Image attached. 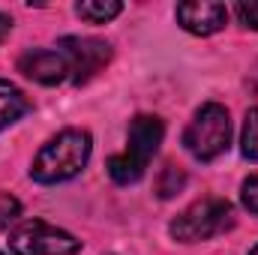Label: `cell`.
Masks as SVG:
<instances>
[{
    "instance_id": "15",
    "label": "cell",
    "mask_w": 258,
    "mask_h": 255,
    "mask_svg": "<svg viewBox=\"0 0 258 255\" xmlns=\"http://www.w3.org/2000/svg\"><path fill=\"white\" fill-rule=\"evenodd\" d=\"M240 201H243V207H246L249 213H255L258 216V174H252V177L243 183V189H240Z\"/></svg>"
},
{
    "instance_id": "2",
    "label": "cell",
    "mask_w": 258,
    "mask_h": 255,
    "mask_svg": "<svg viewBox=\"0 0 258 255\" xmlns=\"http://www.w3.org/2000/svg\"><path fill=\"white\" fill-rule=\"evenodd\" d=\"M165 138V123L162 117L156 114H138L132 123H129V135H126V150L123 153H114L108 159V174L114 183L129 186V183H138L147 162L156 156L159 144Z\"/></svg>"
},
{
    "instance_id": "3",
    "label": "cell",
    "mask_w": 258,
    "mask_h": 255,
    "mask_svg": "<svg viewBox=\"0 0 258 255\" xmlns=\"http://www.w3.org/2000/svg\"><path fill=\"white\" fill-rule=\"evenodd\" d=\"M231 144V114L219 102H207L192 114L183 132V147L198 162H213Z\"/></svg>"
},
{
    "instance_id": "4",
    "label": "cell",
    "mask_w": 258,
    "mask_h": 255,
    "mask_svg": "<svg viewBox=\"0 0 258 255\" xmlns=\"http://www.w3.org/2000/svg\"><path fill=\"white\" fill-rule=\"evenodd\" d=\"M234 225V207L228 198L207 195L201 201H192L174 222H171V237L180 243H198L210 240L216 234H225Z\"/></svg>"
},
{
    "instance_id": "9",
    "label": "cell",
    "mask_w": 258,
    "mask_h": 255,
    "mask_svg": "<svg viewBox=\"0 0 258 255\" xmlns=\"http://www.w3.org/2000/svg\"><path fill=\"white\" fill-rule=\"evenodd\" d=\"M30 111V99L6 78H0V132L12 126L15 120H21Z\"/></svg>"
},
{
    "instance_id": "17",
    "label": "cell",
    "mask_w": 258,
    "mask_h": 255,
    "mask_svg": "<svg viewBox=\"0 0 258 255\" xmlns=\"http://www.w3.org/2000/svg\"><path fill=\"white\" fill-rule=\"evenodd\" d=\"M249 255H258V246H252V252H249Z\"/></svg>"
},
{
    "instance_id": "14",
    "label": "cell",
    "mask_w": 258,
    "mask_h": 255,
    "mask_svg": "<svg viewBox=\"0 0 258 255\" xmlns=\"http://www.w3.org/2000/svg\"><path fill=\"white\" fill-rule=\"evenodd\" d=\"M234 15L246 30H258V3H234Z\"/></svg>"
},
{
    "instance_id": "18",
    "label": "cell",
    "mask_w": 258,
    "mask_h": 255,
    "mask_svg": "<svg viewBox=\"0 0 258 255\" xmlns=\"http://www.w3.org/2000/svg\"><path fill=\"white\" fill-rule=\"evenodd\" d=\"M0 255H3V252H0Z\"/></svg>"
},
{
    "instance_id": "13",
    "label": "cell",
    "mask_w": 258,
    "mask_h": 255,
    "mask_svg": "<svg viewBox=\"0 0 258 255\" xmlns=\"http://www.w3.org/2000/svg\"><path fill=\"white\" fill-rule=\"evenodd\" d=\"M21 216V201L9 192H0V228H9Z\"/></svg>"
},
{
    "instance_id": "12",
    "label": "cell",
    "mask_w": 258,
    "mask_h": 255,
    "mask_svg": "<svg viewBox=\"0 0 258 255\" xmlns=\"http://www.w3.org/2000/svg\"><path fill=\"white\" fill-rule=\"evenodd\" d=\"M240 147H243V156L258 162V108H252L243 120V135H240Z\"/></svg>"
},
{
    "instance_id": "8",
    "label": "cell",
    "mask_w": 258,
    "mask_h": 255,
    "mask_svg": "<svg viewBox=\"0 0 258 255\" xmlns=\"http://www.w3.org/2000/svg\"><path fill=\"white\" fill-rule=\"evenodd\" d=\"M174 15H177L183 30H189L195 36H213L225 27L228 6L225 3H210V0H192V3H180L174 9Z\"/></svg>"
},
{
    "instance_id": "7",
    "label": "cell",
    "mask_w": 258,
    "mask_h": 255,
    "mask_svg": "<svg viewBox=\"0 0 258 255\" xmlns=\"http://www.w3.org/2000/svg\"><path fill=\"white\" fill-rule=\"evenodd\" d=\"M18 72L45 87L69 81V63L57 48H27L18 57Z\"/></svg>"
},
{
    "instance_id": "6",
    "label": "cell",
    "mask_w": 258,
    "mask_h": 255,
    "mask_svg": "<svg viewBox=\"0 0 258 255\" xmlns=\"http://www.w3.org/2000/svg\"><path fill=\"white\" fill-rule=\"evenodd\" d=\"M57 51L66 57L69 81H75V84L90 81L111 60V45L105 39H93V36H63L57 42Z\"/></svg>"
},
{
    "instance_id": "5",
    "label": "cell",
    "mask_w": 258,
    "mask_h": 255,
    "mask_svg": "<svg viewBox=\"0 0 258 255\" xmlns=\"http://www.w3.org/2000/svg\"><path fill=\"white\" fill-rule=\"evenodd\" d=\"M12 255H78L81 240L42 219H24L9 231Z\"/></svg>"
},
{
    "instance_id": "1",
    "label": "cell",
    "mask_w": 258,
    "mask_h": 255,
    "mask_svg": "<svg viewBox=\"0 0 258 255\" xmlns=\"http://www.w3.org/2000/svg\"><path fill=\"white\" fill-rule=\"evenodd\" d=\"M90 150H93V141H90L87 129H63L51 141L42 144V150L36 153V159L30 165V177L45 186L72 180L87 165Z\"/></svg>"
},
{
    "instance_id": "10",
    "label": "cell",
    "mask_w": 258,
    "mask_h": 255,
    "mask_svg": "<svg viewBox=\"0 0 258 255\" xmlns=\"http://www.w3.org/2000/svg\"><path fill=\"white\" fill-rule=\"evenodd\" d=\"M75 12H78V18H84L90 24H105L123 12V3H117V0H84L75 6Z\"/></svg>"
},
{
    "instance_id": "16",
    "label": "cell",
    "mask_w": 258,
    "mask_h": 255,
    "mask_svg": "<svg viewBox=\"0 0 258 255\" xmlns=\"http://www.w3.org/2000/svg\"><path fill=\"white\" fill-rule=\"evenodd\" d=\"M9 30H12V18H9L6 12H0V42L9 36Z\"/></svg>"
},
{
    "instance_id": "11",
    "label": "cell",
    "mask_w": 258,
    "mask_h": 255,
    "mask_svg": "<svg viewBox=\"0 0 258 255\" xmlns=\"http://www.w3.org/2000/svg\"><path fill=\"white\" fill-rule=\"evenodd\" d=\"M183 186H186V174L177 165H165L156 177V195L159 198H174Z\"/></svg>"
}]
</instances>
